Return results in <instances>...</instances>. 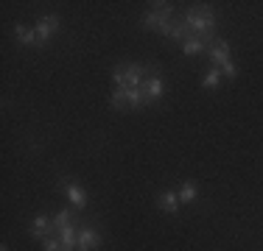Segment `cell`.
Here are the masks:
<instances>
[{
  "label": "cell",
  "mask_w": 263,
  "mask_h": 251,
  "mask_svg": "<svg viewBox=\"0 0 263 251\" xmlns=\"http://www.w3.org/2000/svg\"><path fill=\"white\" fill-rule=\"evenodd\" d=\"M0 251H9V246H6V243H3V246H0Z\"/></svg>",
  "instance_id": "20"
},
{
  "label": "cell",
  "mask_w": 263,
  "mask_h": 251,
  "mask_svg": "<svg viewBox=\"0 0 263 251\" xmlns=\"http://www.w3.org/2000/svg\"><path fill=\"white\" fill-rule=\"evenodd\" d=\"M221 75H224V78H235V75H238V70H235L233 61H227V65L221 67Z\"/></svg>",
  "instance_id": "19"
},
{
  "label": "cell",
  "mask_w": 263,
  "mask_h": 251,
  "mask_svg": "<svg viewBox=\"0 0 263 251\" xmlns=\"http://www.w3.org/2000/svg\"><path fill=\"white\" fill-rule=\"evenodd\" d=\"M101 246V235L96 229H79V248L81 251H96Z\"/></svg>",
  "instance_id": "9"
},
{
  "label": "cell",
  "mask_w": 263,
  "mask_h": 251,
  "mask_svg": "<svg viewBox=\"0 0 263 251\" xmlns=\"http://www.w3.org/2000/svg\"><path fill=\"white\" fill-rule=\"evenodd\" d=\"M179 196L174 190H165V193H160V198H157V206H160V212H165V215H177L179 212Z\"/></svg>",
  "instance_id": "7"
},
{
  "label": "cell",
  "mask_w": 263,
  "mask_h": 251,
  "mask_svg": "<svg viewBox=\"0 0 263 251\" xmlns=\"http://www.w3.org/2000/svg\"><path fill=\"white\" fill-rule=\"evenodd\" d=\"M210 50H208V56H210V61L216 67H224L227 61H233L230 59V45L224 39H213V45H208Z\"/></svg>",
  "instance_id": "6"
},
{
  "label": "cell",
  "mask_w": 263,
  "mask_h": 251,
  "mask_svg": "<svg viewBox=\"0 0 263 251\" xmlns=\"http://www.w3.org/2000/svg\"><path fill=\"white\" fill-rule=\"evenodd\" d=\"M168 36L171 39H182V42H187V39H193V28L187 23H171V28H168Z\"/></svg>",
  "instance_id": "10"
},
{
  "label": "cell",
  "mask_w": 263,
  "mask_h": 251,
  "mask_svg": "<svg viewBox=\"0 0 263 251\" xmlns=\"http://www.w3.org/2000/svg\"><path fill=\"white\" fill-rule=\"evenodd\" d=\"M179 201L182 204H193V201L199 198V187H196V181H182V187H179Z\"/></svg>",
  "instance_id": "11"
},
{
  "label": "cell",
  "mask_w": 263,
  "mask_h": 251,
  "mask_svg": "<svg viewBox=\"0 0 263 251\" xmlns=\"http://www.w3.org/2000/svg\"><path fill=\"white\" fill-rule=\"evenodd\" d=\"M171 17H174L171 3H162V0H160V3H152V11L143 17V23H146V28L160 31V34L168 36V28H171Z\"/></svg>",
  "instance_id": "3"
},
{
  "label": "cell",
  "mask_w": 263,
  "mask_h": 251,
  "mask_svg": "<svg viewBox=\"0 0 263 251\" xmlns=\"http://www.w3.org/2000/svg\"><path fill=\"white\" fill-rule=\"evenodd\" d=\"M65 193H67V198H70L73 206H84L87 204V193L81 190L79 184H65Z\"/></svg>",
  "instance_id": "14"
},
{
  "label": "cell",
  "mask_w": 263,
  "mask_h": 251,
  "mask_svg": "<svg viewBox=\"0 0 263 251\" xmlns=\"http://www.w3.org/2000/svg\"><path fill=\"white\" fill-rule=\"evenodd\" d=\"M137 90H140V95H143L146 103H157V100L162 98V90H165V87H162V81L157 78V75H146Z\"/></svg>",
  "instance_id": "4"
},
{
  "label": "cell",
  "mask_w": 263,
  "mask_h": 251,
  "mask_svg": "<svg viewBox=\"0 0 263 251\" xmlns=\"http://www.w3.org/2000/svg\"><path fill=\"white\" fill-rule=\"evenodd\" d=\"M221 78H224L221 70H218V67H213V70H210V73L202 78V87H204V90H213V87H218V84H221Z\"/></svg>",
  "instance_id": "16"
},
{
  "label": "cell",
  "mask_w": 263,
  "mask_h": 251,
  "mask_svg": "<svg viewBox=\"0 0 263 251\" xmlns=\"http://www.w3.org/2000/svg\"><path fill=\"white\" fill-rule=\"evenodd\" d=\"M45 251H62V240H59V235H51V237H45Z\"/></svg>",
  "instance_id": "18"
},
{
  "label": "cell",
  "mask_w": 263,
  "mask_h": 251,
  "mask_svg": "<svg viewBox=\"0 0 263 251\" xmlns=\"http://www.w3.org/2000/svg\"><path fill=\"white\" fill-rule=\"evenodd\" d=\"M146 67L143 65H118L112 70V81H115V90H135L140 87V81L146 78Z\"/></svg>",
  "instance_id": "2"
},
{
  "label": "cell",
  "mask_w": 263,
  "mask_h": 251,
  "mask_svg": "<svg viewBox=\"0 0 263 251\" xmlns=\"http://www.w3.org/2000/svg\"><path fill=\"white\" fill-rule=\"evenodd\" d=\"M73 223V215L67 210H62L59 215H53V232H59V229H65V226H70Z\"/></svg>",
  "instance_id": "17"
},
{
  "label": "cell",
  "mask_w": 263,
  "mask_h": 251,
  "mask_svg": "<svg viewBox=\"0 0 263 251\" xmlns=\"http://www.w3.org/2000/svg\"><path fill=\"white\" fill-rule=\"evenodd\" d=\"M109 103L115 106V109H121V112H129L132 109V100H129V90H115L109 95Z\"/></svg>",
  "instance_id": "13"
},
{
  "label": "cell",
  "mask_w": 263,
  "mask_h": 251,
  "mask_svg": "<svg viewBox=\"0 0 263 251\" xmlns=\"http://www.w3.org/2000/svg\"><path fill=\"white\" fill-rule=\"evenodd\" d=\"M62 251H65V248H62Z\"/></svg>",
  "instance_id": "21"
},
{
  "label": "cell",
  "mask_w": 263,
  "mask_h": 251,
  "mask_svg": "<svg viewBox=\"0 0 263 251\" xmlns=\"http://www.w3.org/2000/svg\"><path fill=\"white\" fill-rule=\"evenodd\" d=\"M204 48H208V45H204V42L199 39V36H193V39L182 42V53H185V56H202V53H204Z\"/></svg>",
  "instance_id": "15"
},
{
  "label": "cell",
  "mask_w": 263,
  "mask_h": 251,
  "mask_svg": "<svg viewBox=\"0 0 263 251\" xmlns=\"http://www.w3.org/2000/svg\"><path fill=\"white\" fill-rule=\"evenodd\" d=\"M59 25H62L59 14H48V17H42V20L34 25V31H36V42H40V45H45V42L51 39L56 31H59Z\"/></svg>",
  "instance_id": "5"
},
{
  "label": "cell",
  "mask_w": 263,
  "mask_h": 251,
  "mask_svg": "<svg viewBox=\"0 0 263 251\" xmlns=\"http://www.w3.org/2000/svg\"><path fill=\"white\" fill-rule=\"evenodd\" d=\"M31 235L34 237H51V235H56L53 232V218H45V215H36L34 221H31Z\"/></svg>",
  "instance_id": "8"
},
{
  "label": "cell",
  "mask_w": 263,
  "mask_h": 251,
  "mask_svg": "<svg viewBox=\"0 0 263 251\" xmlns=\"http://www.w3.org/2000/svg\"><path fill=\"white\" fill-rule=\"evenodd\" d=\"M14 36L23 42V45H40V42H36V31L28 28V25H20V23H17V25H14Z\"/></svg>",
  "instance_id": "12"
},
{
  "label": "cell",
  "mask_w": 263,
  "mask_h": 251,
  "mask_svg": "<svg viewBox=\"0 0 263 251\" xmlns=\"http://www.w3.org/2000/svg\"><path fill=\"white\" fill-rule=\"evenodd\" d=\"M216 20H218L216 9L208 6V3L191 6L187 14H185V23L193 28V34H202L199 39H202L204 45H213V28H216Z\"/></svg>",
  "instance_id": "1"
}]
</instances>
